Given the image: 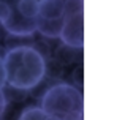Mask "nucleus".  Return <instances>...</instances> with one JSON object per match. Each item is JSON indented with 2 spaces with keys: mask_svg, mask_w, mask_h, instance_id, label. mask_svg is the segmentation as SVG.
Segmentation results:
<instances>
[{
  "mask_svg": "<svg viewBox=\"0 0 114 120\" xmlns=\"http://www.w3.org/2000/svg\"><path fill=\"white\" fill-rule=\"evenodd\" d=\"M6 82L13 89L30 90L40 84L46 74L43 55L35 48L19 46L13 48L2 59Z\"/></svg>",
  "mask_w": 114,
  "mask_h": 120,
  "instance_id": "obj_1",
  "label": "nucleus"
},
{
  "mask_svg": "<svg viewBox=\"0 0 114 120\" xmlns=\"http://www.w3.org/2000/svg\"><path fill=\"white\" fill-rule=\"evenodd\" d=\"M41 109L55 120H83V93L70 84H55L44 92Z\"/></svg>",
  "mask_w": 114,
  "mask_h": 120,
  "instance_id": "obj_2",
  "label": "nucleus"
},
{
  "mask_svg": "<svg viewBox=\"0 0 114 120\" xmlns=\"http://www.w3.org/2000/svg\"><path fill=\"white\" fill-rule=\"evenodd\" d=\"M83 29H84V24H83V13L62 19V30H60V38H62V41L65 43L68 48L81 49L83 48V41H84Z\"/></svg>",
  "mask_w": 114,
  "mask_h": 120,
  "instance_id": "obj_3",
  "label": "nucleus"
},
{
  "mask_svg": "<svg viewBox=\"0 0 114 120\" xmlns=\"http://www.w3.org/2000/svg\"><path fill=\"white\" fill-rule=\"evenodd\" d=\"M5 27L11 35L16 36H32L36 30V19H27L24 16H21L16 6H11V14L6 21Z\"/></svg>",
  "mask_w": 114,
  "mask_h": 120,
  "instance_id": "obj_4",
  "label": "nucleus"
},
{
  "mask_svg": "<svg viewBox=\"0 0 114 120\" xmlns=\"http://www.w3.org/2000/svg\"><path fill=\"white\" fill-rule=\"evenodd\" d=\"M68 0H41L38 8V18L60 21L63 18V10Z\"/></svg>",
  "mask_w": 114,
  "mask_h": 120,
  "instance_id": "obj_5",
  "label": "nucleus"
},
{
  "mask_svg": "<svg viewBox=\"0 0 114 120\" xmlns=\"http://www.w3.org/2000/svg\"><path fill=\"white\" fill-rule=\"evenodd\" d=\"M36 30L48 38H57L60 36V30H62V19L51 21V19L36 18Z\"/></svg>",
  "mask_w": 114,
  "mask_h": 120,
  "instance_id": "obj_6",
  "label": "nucleus"
},
{
  "mask_svg": "<svg viewBox=\"0 0 114 120\" xmlns=\"http://www.w3.org/2000/svg\"><path fill=\"white\" fill-rule=\"evenodd\" d=\"M16 8H18L21 16H24L27 19H36L38 18L40 0H19Z\"/></svg>",
  "mask_w": 114,
  "mask_h": 120,
  "instance_id": "obj_7",
  "label": "nucleus"
},
{
  "mask_svg": "<svg viewBox=\"0 0 114 120\" xmlns=\"http://www.w3.org/2000/svg\"><path fill=\"white\" fill-rule=\"evenodd\" d=\"M11 14V5H8L5 0H0V22L5 24Z\"/></svg>",
  "mask_w": 114,
  "mask_h": 120,
  "instance_id": "obj_8",
  "label": "nucleus"
},
{
  "mask_svg": "<svg viewBox=\"0 0 114 120\" xmlns=\"http://www.w3.org/2000/svg\"><path fill=\"white\" fill-rule=\"evenodd\" d=\"M5 82H6V76H5V70H3V65H2V59H0V90L3 89Z\"/></svg>",
  "mask_w": 114,
  "mask_h": 120,
  "instance_id": "obj_9",
  "label": "nucleus"
},
{
  "mask_svg": "<svg viewBox=\"0 0 114 120\" xmlns=\"http://www.w3.org/2000/svg\"><path fill=\"white\" fill-rule=\"evenodd\" d=\"M5 104H6V101H5V95H3V92L0 90V117H2L3 111H5Z\"/></svg>",
  "mask_w": 114,
  "mask_h": 120,
  "instance_id": "obj_10",
  "label": "nucleus"
}]
</instances>
